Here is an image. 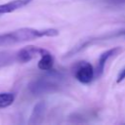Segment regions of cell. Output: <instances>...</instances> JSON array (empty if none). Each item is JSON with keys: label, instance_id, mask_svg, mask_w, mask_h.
<instances>
[{"label": "cell", "instance_id": "cell-11", "mask_svg": "<svg viewBox=\"0 0 125 125\" xmlns=\"http://www.w3.org/2000/svg\"><path fill=\"white\" fill-rule=\"evenodd\" d=\"M15 101V94L14 93H0V108L7 107L11 105Z\"/></svg>", "mask_w": 125, "mask_h": 125}, {"label": "cell", "instance_id": "cell-7", "mask_svg": "<svg viewBox=\"0 0 125 125\" xmlns=\"http://www.w3.org/2000/svg\"><path fill=\"white\" fill-rule=\"evenodd\" d=\"M32 0H12L4 4H0V15L9 14L12 12H15L27 4H29Z\"/></svg>", "mask_w": 125, "mask_h": 125}, {"label": "cell", "instance_id": "cell-10", "mask_svg": "<svg viewBox=\"0 0 125 125\" xmlns=\"http://www.w3.org/2000/svg\"><path fill=\"white\" fill-rule=\"evenodd\" d=\"M17 61V52L0 51V68L13 64Z\"/></svg>", "mask_w": 125, "mask_h": 125}, {"label": "cell", "instance_id": "cell-12", "mask_svg": "<svg viewBox=\"0 0 125 125\" xmlns=\"http://www.w3.org/2000/svg\"><path fill=\"white\" fill-rule=\"evenodd\" d=\"M125 79V67L119 72V74H118V76H117V79H116V82L117 83H120L121 81H123Z\"/></svg>", "mask_w": 125, "mask_h": 125}, {"label": "cell", "instance_id": "cell-6", "mask_svg": "<svg viewBox=\"0 0 125 125\" xmlns=\"http://www.w3.org/2000/svg\"><path fill=\"white\" fill-rule=\"evenodd\" d=\"M120 51H121V49H120L119 47H114V48H112V49L106 50L105 52H104V53H102V54L100 55L99 60H98V63H97V68H96V70H95V71H96V75H97L98 77H101L102 74L104 73V67H105V64H106L107 61H108L110 58L116 56Z\"/></svg>", "mask_w": 125, "mask_h": 125}, {"label": "cell", "instance_id": "cell-13", "mask_svg": "<svg viewBox=\"0 0 125 125\" xmlns=\"http://www.w3.org/2000/svg\"><path fill=\"white\" fill-rule=\"evenodd\" d=\"M118 2H125V0H117Z\"/></svg>", "mask_w": 125, "mask_h": 125}, {"label": "cell", "instance_id": "cell-5", "mask_svg": "<svg viewBox=\"0 0 125 125\" xmlns=\"http://www.w3.org/2000/svg\"><path fill=\"white\" fill-rule=\"evenodd\" d=\"M46 49L39 48L37 46H26L17 51V61L19 62H28L37 56H41Z\"/></svg>", "mask_w": 125, "mask_h": 125}, {"label": "cell", "instance_id": "cell-3", "mask_svg": "<svg viewBox=\"0 0 125 125\" xmlns=\"http://www.w3.org/2000/svg\"><path fill=\"white\" fill-rule=\"evenodd\" d=\"M121 35H125V29L123 30H118V31H112L110 33H106V34H103V35H100V36H96V37H90V38H87V39H84L83 41H81L80 43L76 44L71 50H69L65 55H64V59L66 58H71L73 57L74 55L80 53L81 51L85 50L86 48L90 47L91 45L99 42V41H102V40H107V39H110V38H114V37H117V36H121Z\"/></svg>", "mask_w": 125, "mask_h": 125}, {"label": "cell", "instance_id": "cell-1", "mask_svg": "<svg viewBox=\"0 0 125 125\" xmlns=\"http://www.w3.org/2000/svg\"><path fill=\"white\" fill-rule=\"evenodd\" d=\"M57 35H59V30L55 28L37 29L31 27H22L6 33H0V47L23 43L41 37H54Z\"/></svg>", "mask_w": 125, "mask_h": 125}, {"label": "cell", "instance_id": "cell-4", "mask_svg": "<svg viewBox=\"0 0 125 125\" xmlns=\"http://www.w3.org/2000/svg\"><path fill=\"white\" fill-rule=\"evenodd\" d=\"M96 71L94 70L93 65L85 61L78 62L73 67L74 78L82 84H89L92 82Z\"/></svg>", "mask_w": 125, "mask_h": 125}, {"label": "cell", "instance_id": "cell-2", "mask_svg": "<svg viewBox=\"0 0 125 125\" xmlns=\"http://www.w3.org/2000/svg\"><path fill=\"white\" fill-rule=\"evenodd\" d=\"M48 72V74L39 76L29 83L28 90L31 94L39 96L59 91L63 76L62 75V73L56 71L55 69L49 70Z\"/></svg>", "mask_w": 125, "mask_h": 125}, {"label": "cell", "instance_id": "cell-9", "mask_svg": "<svg viewBox=\"0 0 125 125\" xmlns=\"http://www.w3.org/2000/svg\"><path fill=\"white\" fill-rule=\"evenodd\" d=\"M54 62L53 55L48 50H45V52L40 56V60L37 62V67L45 71L52 70L54 69Z\"/></svg>", "mask_w": 125, "mask_h": 125}, {"label": "cell", "instance_id": "cell-8", "mask_svg": "<svg viewBox=\"0 0 125 125\" xmlns=\"http://www.w3.org/2000/svg\"><path fill=\"white\" fill-rule=\"evenodd\" d=\"M45 111H46V104H45V102L37 103L34 105L33 109H32V112L30 114L28 123L29 124H39V123H41L43 118H44Z\"/></svg>", "mask_w": 125, "mask_h": 125}]
</instances>
